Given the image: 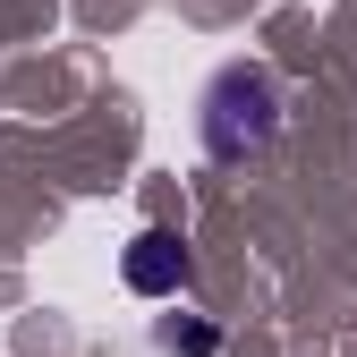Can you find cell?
<instances>
[{
	"instance_id": "6da1fadb",
	"label": "cell",
	"mask_w": 357,
	"mask_h": 357,
	"mask_svg": "<svg viewBox=\"0 0 357 357\" xmlns=\"http://www.w3.org/2000/svg\"><path fill=\"white\" fill-rule=\"evenodd\" d=\"M273 137H281V85H273V68H255V60L213 68V85H204V153L213 162H247Z\"/></svg>"
},
{
	"instance_id": "7a4b0ae2",
	"label": "cell",
	"mask_w": 357,
	"mask_h": 357,
	"mask_svg": "<svg viewBox=\"0 0 357 357\" xmlns=\"http://www.w3.org/2000/svg\"><path fill=\"white\" fill-rule=\"evenodd\" d=\"M119 273H128V289H137V298H178L196 264H188V238L137 230V238H128V255H119Z\"/></svg>"
},
{
	"instance_id": "3957f363",
	"label": "cell",
	"mask_w": 357,
	"mask_h": 357,
	"mask_svg": "<svg viewBox=\"0 0 357 357\" xmlns=\"http://www.w3.org/2000/svg\"><path fill=\"white\" fill-rule=\"evenodd\" d=\"M153 340H162V357H213V349H221V332H213V324H196V315H170Z\"/></svg>"
}]
</instances>
